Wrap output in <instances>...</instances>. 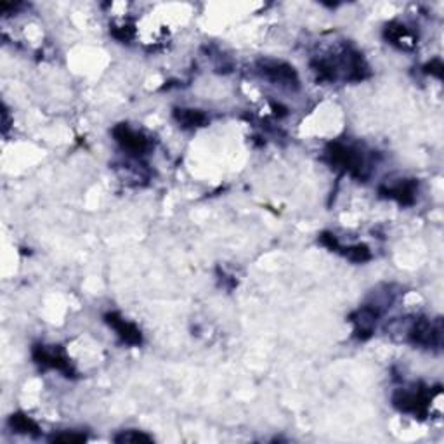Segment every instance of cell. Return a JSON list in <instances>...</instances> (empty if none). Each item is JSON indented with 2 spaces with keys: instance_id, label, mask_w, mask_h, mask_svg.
<instances>
[{
  "instance_id": "6da1fadb",
  "label": "cell",
  "mask_w": 444,
  "mask_h": 444,
  "mask_svg": "<svg viewBox=\"0 0 444 444\" xmlns=\"http://www.w3.org/2000/svg\"><path fill=\"white\" fill-rule=\"evenodd\" d=\"M326 156L335 169H341L358 179L366 177V161L358 149L342 142H330L326 148Z\"/></svg>"
},
{
  "instance_id": "7a4b0ae2",
  "label": "cell",
  "mask_w": 444,
  "mask_h": 444,
  "mask_svg": "<svg viewBox=\"0 0 444 444\" xmlns=\"http://www.w3.org/2000/svg\"><path fill=\"white\" fill-rule=\"evenodd\" d=\"M262 76L273 82L274 86L285 89H299V75L292 64L276 59H261L257 64Z\"/></svg>"
},
{
  "instance_id": "3957f363",
  "label": "cell",
  "mask_w": 444,
  "mask_h": 444,
  "mask_svg": "<svg viewBox=\"0 0 444 444\" xmlns=\"http://www.w3.org/2000/svg\"><path fill=\"white\" fill-rule=\"evenodd\" d=\"M394 406L399 411L410 413V415L426 419L428 413V404H431V394L426 389H399L392 397Z\"/></svg>"
},
{
  "instance_id": "277c9868",
  "label": "cell",
  "mask_w": 444,
  "mask_h": 444,
  "mask_svg": "<svg viewBox=\"0 0 444 444\" xmlns=\"http://www.w3.org/2000/svg\"><path fill=\"white\" fill-rule=\"evenodd\" d=\"M408 337L415 346L422 347H439L443 341V325L441 319L438 321H431L427 318H419L413 323Z\"/></svg>"
},
{
  "instance_id": "5b68a950",
  "label": "cell",
  "mask_w": 444,
  "mask_h": 444,
  "mask_svg": "<svg viewBox=\"0 0 444 444\" xmlns=\"http://www.w3.org/2000/svg\"><path fill=\"white\" fill-rule=\"evenodd\" d=\"M33 359L38 365L45 366V368L57 370V372L64 373L67 377H73V366L64 351L59 346H35L33 347Z\"/></svg>"
},
{
  "instance_id": "8992f818",
  "label": "cell",
  "mask_w": 444,
  "mask_h": 444,
  "mask_svg": "<svg viewBox=\"0 0 444 444\" xmlns=\"http://www.w3.org/2000/svg\"><path fill=\"white\" fill-rule=\"evenodd\" d=\"M111 134H113L115 141L118 142L120 148L125 149V152H129L130 154H137V156H141V154H144L149 148H152L149 139L146 137L144 134L130 129L127 123H118V125L111 130Z\"/></svg>"
},
{
  "instance_id": "52a82bcc",
  "label": "cell",
  "mask_w": 444,
  "mask_h": 444,
  "mask_svg": "<svg viewBox=\"0 0 444 444\" xmlns=\"http://www.w3.org/2000/svg\"><path fill=\"white\" fill-rule=\"evenodd\" d=\"M104 321L113 328V330L118 334V337L122 338L125 343H129V346H139V343L142 342L141 330H139L134 323L127 321L125 318H122L118 312H108V314L104 316Z\"/></svg>"
},
{
  "instance_id": "ba28073f",
  "label": "cell",
  "mask_w": 444,
  "mask_h": 444,
  "mask_svg": "<svg viewBox=\"0 0 444 444\" xmlns=\"http://www.w3.org/2000/svg\"><path fill=\"white\" fill-rule=\"evenodd\" d=\"M416 188H419V184H416L415 181L404 179L392 184V186H382L380 195L384 196V198L394 200V202H397L399 205H411V203L415 202Z\"/></svg>"
},
{
  "instance_id": "9c48e42d",
  "label": "cell",
  "mask_w": 444,
  "mask_h": 444,
  "mask_svg": "<svg viewBox=\"0 0 444 444\" xmlns=\"http://www.w3.org/2000/svg\"><path fill=\"white\" fill-rule=\"evenodd\" d=\"M377 318H378L377 307L365 306L358 309L353 314V318H351V321L354 323V334H356V337L361 338V341H366V338L372 337L377 325Z\"/></svg>"
},
{
  "instance_id": "30bf717a",
  "label": "cell",
  "mask_w": 444,
  "mask_h": 444,
  "mask_svg": "<svg viewBox=\"0 0 444 444\" xmlns=\"http://www.w3.org/2000/svg\"><path fill=\"white\" fill-rule=\"evenodd\" d=\"M384 35L392 45H397L399 49H413L416 44L415 37H413V33L410 32V30H408L404 25H397V23H391V25H387Z\"/></svg>"
},
{
  "instance_id": "8fae6325",
  "label": "cell",
  "mask_w": 444,
  "mask_h": 444,
  "mask_svg": "<svg viewBox=\"0 0 444 444\" xmlns=\"http://www.w3.org/2000/svg\"><path fill=\"white\" fill-rule=\"evenodd\" d=\"M173 118L183 129H198V127H205L208 122L203 111L191 110V108H177L173 110Z\"/></svg>"
},
{
  "instance_id": "7c38bea8",
  "label": "cell",
  "mask_w": 444,
  "mask_h": 444,
  "mask_svg": "<svg viewBox=\"0 0 444 444\" xmlns=\"http://www.w3.org/2000/svg\"><path fill=\"white\" fill-rule=\"evenodd\" d=\"M9 426L13 427V431H16L18 434L38 436V431H40L37 423H35L30 416H26L25 413H14L9 419Z\"/></svg>"
},
{
  "instance_id": "4fadbf2b",
  "label": "cell",
  "mask_w": 444,
  "mask_h": 444,
  "mask_svg": "<svg viewBox=\"0 0 444 444\" xmlns=\"http://www.w3.org/2000/svg\"><path fill=\"white\" fill-rule=\"evenodd\" d=\"M338 252H342L343 256H346L349 261L353 262H366L372 258V252H370V249L366 245H363V243H358V245H353V246H347V249H342Z\"/></svg>"
},
{
  "instance_id": "5bb4252c",
  "label": "cell",
  "mask_w": 444,
  "mask_h": 444,
  "mask_svg": "<svg viewBox=\"0 0 444 444\" xmlns=\"http://www.w3.org/2000/svg\"><path fill=\"white\" fill-rule=\"evenodd\" d=\"M115 443L142 444V443H153V438L152 436L144 434V432H139V431H123V432H120L118 436H115Z\"/></svg>"
},
{
  "instance_id": "9a60e30c",
  "label": "cell",
  "mask_w": 444,
  "mask_h": 444,
  "mask_svg": "<svg viewBox=\"0 0 444 444\" xmlns=\"http://www.w3.org/2000/svg\"><path fill=\"white\" fill-rule=\"evenodd\" d=\"M86 436L76 434V432H63V434H56L51 438V443H61V444H80L86 441Z\"/></svg>"
},
{
  "instance_id": "2e32d148",
  "label": "cell",
  "mask_w": 444,
  "mask_h": 444,
  "mask_svg": "<svg viewBox=\"0 0 444 444\" xmlns=\"http://www.w3.org/2000/svg\"><path fill=\"white\" fill-rule=\"evenodd\" d=\"M111 35L118 38L120 42H129L134 37V26L132 25H113L111 26Z\"/></svg>"
},
{
  "instance_id": "e0dca14e",
  "label": "cell",
  "mask_w": 444,
  "mask_h": 444,
  "mask_svg": "<svg viewBox=\"0 0 444 444\" xmlns=\"http://www.w3.org/2000/svg\"><path fill=\"white\" fill-rule=\"evenodd\" d=\"M426 73H431V75H434L436 79H443V69H444V64L441 59H432L431 63L426 64Z\"/></svg>"
},
{
  "instance_id": "ac0fdd59",
  "label": "cell",
  "mask_w": 444,
  "mask_h": 444,
  "mask_svg": "<svg viewBox=\"0 0 444 444\" xmlns=\"http://www.w3.org/2000/svg\"><path fill=\"white\" fill-rule=\"evenodd\" d=\"M319 239H321V243L325 246H328L330 250H334V252H338L341 250V245H338V239L334 237L331 233H323L321 237H319Z\"/></svg>"
}]
</instances>
